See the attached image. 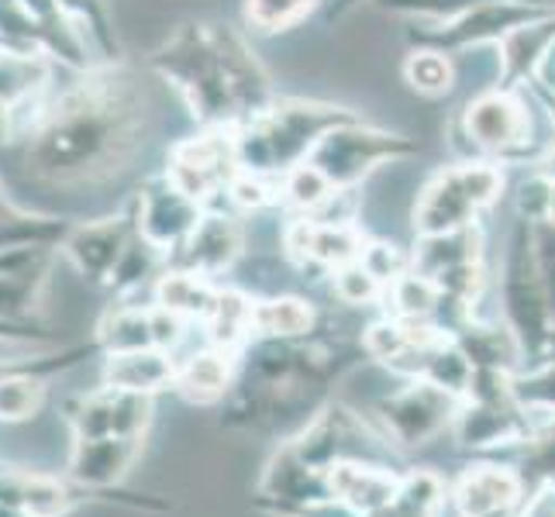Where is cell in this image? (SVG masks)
Here are the masks:
<instances>
[{"mask_svg":"<svg viewBox=\"0 0 555 517\" xmlns=\"http://www.w3.org/2000/svg\"><path fill=\"white\" fill-rule=\"evenodd\" d=\"M400 469L383 466V463H359V458H346L328 469V487L338 504H346L352 514L370 517L379 507H387L397 493Z\"/></svg>","mask_w":555,"mask_h":517,"instance_id":"cell-23","label":"cell"},{"mask_svg":"<svg viewBox=\"0 0 555 517\" xmlns=\"http://www.w3.org/2000/svg\"><path fill=\"white\" fill-rule=\"evenodd\" d=\"M135 235H139V210L131 204V210H125V215L73 224V232L66 235L60 253L73 262V270L83 280L107 286L111 273L118 270L125 248Z\"/></svg>","mask_w":555,"mask_h":517,"instance_id":"cell-15","label":"cell"},{"mask_svg":"<svg viewBox=\"0 0 555 517\" xmlns=\"http://www.w3.org/2000/svg\"><path fill=\"white\" fill-rule=\"evenodd\" d=\"M218 294H221V286H215L210 276L169 266V270L156 280V286H152V303H159L163 311L177 314L183 321L204 324L210 318V311H215Z\"/></svg>","mask_w":555,"mask_h":517,"instance_id":"cell-27","label":"cell"},{"mask_svg":"<svg viewBox=\"0 0 555 517\" xmlns=\"http://www.w3.org/2000/svg\"><path fill=\"white\" fill-rule=\"evenodd\" d=\"M455 338L459 349L466 352V359L473 362V370H490V373H521L528 366V356L521 349L518 335H514L507 324H483L466 318L455 332H449Z\"/></svg>","mask_w":555,"mask_h":517,"instance_id":"cell-25","label":"cell"},{"mask_svg":"<svg viewBox=\"0 0 555 517\" xmlns=\"http://www.w3.org/2000/svg\"><path fill=\"white\" fill-rule=\"evenodd\" d=\"M152 411H156V397L98 387L90 393L69 397L63 417L73 438H107V435L145 438L152 425Z\"/></svg>","mask_w":555,"mask_h":517,"instance_id":"cell-13","label":"cell"},{"mask_svg":"<svg viewBox=\"0 0 555 517\" xmlns=\"http://www.w3.org/2000/svg\"><path fill=\"white\" fill-rule=\"evenodd\" d=\"M38 303H42V286L0 273V321L35 324Z\"/></svg>","mask_w":555,"mask_h":517,"instance_id":"cell-42","label":"cell"},{"mask_svg":"<svg viewBox=\"0 0 555 517\" xmlns=\"http://www.w3.org/2000/svg\"><path fill=\"white\" fill-rule=\"evenodd\" d=\"M459 404L463 400L428 379H408L400 390L379 397L376 425L387 431V438L400 452H414L431 445L438 435L452 431Z\"/></svg>","mask_w":555,"mask_h":517,"instance_id":"cell-9","label":"cell"},{"mask_svg":"<svg viewBox=\"0 0 555 517\" xmlns=\"http://www.w3.org/2000/svg\"><path fill=\"white\" fill-rule=\"evenodd\" d=\"M152 66L173 83L207 128H242L270 107V80L228 25L186 22L152 52Z\"/></svg>","mask_w":555,"mask_h":517,"instance_id":"cell-3","label":"cell"},{"mask_svg":"<svg viewBox=\"0 0 555 517\" xmlns=\"http://www.w3.org/2000/svg\"><path fill=\"white\" fill-rule=\"evenodd\" d=\"M545 359H555V328H552V338H548V352H545Z\"/></svg>","mask_w":555,"mask_h":517,"instance_id":"cell-52","label":"cell"},{"mask_svg":"<svg viewBox=\"0 0 555 517\" xmlns=\"http://www.w3.org/2000/svg\"><path fill=\"white\" fill-rule=\"evenodd\" d=\"M449 504V487L435 469H411L400 473L397 493L387 507L370 517H438Z\"/></svg>","mask_w":555,"mask_h":517,"instance_id":"cell-30","label":"cell"},{"mask_svg":"<svg viewBox=\"0 0 555 517\" xmlns=\"http://www.w3.org/2000/svg\"><path fill=\"white\" fill-rule=\"evenodd\" d=\"M545 224H555V180H552V186H548V204H545V218H542ZM534 224V221H531Z\"/></svg>","mask_w":555,"mask_h":517,"instance_id":"cell-50","label":"cell"},{"mask_svg":"<svg viewBox=\"0 0 555 517\" xmlns=\"http://www.w3.org/2000/svg\"><path fill=\"white\" fill-rule=\"evenodd\" d=\"M149 98L139 76L104 66L38 101L14 128V172L49 194L98 190L135 163L145 145Z\"/></svg>","mask_w":555,"mask_h":517,"instance_id":"cell-1","label":"cell"},{"mask_svg":"<svg viewBox=\"0 0 555 517\" xmlns=\"http://www.w3.org/2000/svg\"><path fill=\"white\" fill-rule=\"evenodd\" d=\"M480 4H493V0H379V8L387 11H404V14H428V17H459ZM525 4H548V0H525Z\"/></svg>","mask_w":555,"mask_h":517,"instance_id":"cell-43","label":"cell"},{"mask_svg":"<svg viewBox=\"0 0 555 517\" xmlns=\"http://www.w3.org/2000/svg\"><path fill=\"white\" fill-rule=\"evenodd\" d=\"M518 473L525 480V493H534L545 483H555V414L534 417V428L518 445Z\"/></svg>","mask_w":555,"mask_h":517,"instance_id":"cell-34","label":"cell"},{"mask_svg":"<svg viewBox=\"0 0 555 517\" xmlns=\"http://www.w3.org/2000/svg\"><path fill=\"white\" fill-rule=\"evenodd\" d=\"M238 152L232 128H207L204 135L183 139L169 148L166 177L173 180L183 194L207 204L210 197L224 194L238 177Z\"/></svg>","mask_w":555,"mask_h":517,"instance_id":"cell-11","label":"cell"},{"mask_svg":"<svg viewBox=\"0 0 555 517\" xmlns=\"http://www.w3.org/2000/svg\"><path fill=\"white\" fill-rule=\"evenodd\" d=\"M359 262L366 266V270L383 283L390 286L397 276H404L411 270V256H404L400 248L387 245V242H366V248H362Z\"/></svg>","mask_w":555,"mask_h":517,"instance_id":"cell-44","label":"cell"},{"mask_svg":"<svg viewBox=\"0 0 555 517\" xmlns=\"http://www.w3.org/2000/svg\"><path fill=\"white\" fill-rule=\"evenodd\" d=\"M518 517H555V483H545L525 496Z\"/></svg>","mask_w":555,"mask_h":517,"instance_id":"cell-46","label":"cell"},{"mask_svg":"<svg viewBox=\"0 0 555 517\" xmlns=\"http://www.w3.org/2000/svg\"><path fill=\"white\" fill-rule=\"evenodd\" d=\"M83 504H121L135 510H169V501L128 490H90L69 476H49L35 469L0 466V510L17 517H66Z\"/></svg>","mask_w":555,"mask_h":517,"instance_id":"cell-6","label":"cell"},{"mask_svg":"<svg viewBox=\"0 0 555 517\" xmlns=\"http://www.w3.org/2000/svg\"><path fill=\"white\" fill-rule=\"evenodd\" d=\"M291 442L311 466L324 473L335 463H346V458L393 466L400 452L379 425H373V421H366L346 404H332V400L297 435H291Z\"/></svg>","mask_w":555,"mask_h":517,"instance_id":"cell-7","label":"cell"},{"mask_svg":"<svg viewBox=\"0 0 555 517\" xmlns=\"http://www.w3.org/2000/svg\"><path fill=\"white\" fill-rule=\"evenodd\" d=\"M332 286H335V297L341 303H352V308H366V303L387 297V286H383L359 259L349 266H338L332 273Z\"/></svg>","mask_w":555,"mask_h":517,"instance_id":"cell-40","label":"cell"},{"mask_svg":"<svg viewBox=\"0 0 555 517\" xmlns=\"http://www.w3.org/2000/svg\"><path fill=\"white\" fill-rule=\"evenodd\" d=\"M366 349L341 338H253L238 356L235 387L224 397V425L276 431L294 421L297 431L328 404L335 383Z\"/></svg>","mask_w":555,"mask_h":517,"instance_id":"cell-2","label":"cell"},{"mask_svg":"<svg viewBox=\"0 0 555 517\" xmlns=\"http://www.w3.org/2000/svg\"><path fill=\"white\" fill-rule=\"evenodd\" d=\"M539 93H542V101H545V107H548V114H552V125H555V93L545 90V87H539Z\"/></svg>","mask_w":555,"mask_h":517,"instance_id":"cell-51","label":"cell"},{"mask_svg":"<svg viewBox=\"0 0 555 517\" xmlns=\"http://www.w3.org/2000/svg\"><path fill=\"white\" fill-rule=\"evenodd\" d=\"M253 303L238 290H224L218 294V303L210 318L204 321V338L207 345H218L228 352H242L248 341H253Z\"/></svg>","mask_w":555,"mask_h":517,"instance_id":"cell-31","label":"cell"},{"mask_svg":"<svg viewBox=\"0 0 555 517\" xmlns=\"http://www.w3.org/2000/svg\"><path fill=\"white\" fill-rule=\"evenodd\" d=\"M14 128H17L14 111L4 101H0V145H11L14 142Z\"/></svg>","mask_w":555,"mask_h":517,"instance_id":"cell-48","label":"cell"},{"mask_svg":"<svg viewBox=\"0 0 555 517\" xmlns=\"http://www.w3.org/2000/svg\"><path fill=\"white\" fill-rule=\"evenodd\" d=\"M534 428V417L514 397L480 400L463 397L459 414L452 421V438L466 452H490V449H518Z\"/></svg>","mask_w":555,"mask_h":517,"instance_id":"cell-14","label":"cell"},{"mask_svg":"<svg viewBox=\"0 0 555 517\" xmlns=\"http://www.w3.org/2000/svg\"><path fill=\"white\" fill-rule=\"evenodd\" d=\"M55 8L83 31L90 49L104 52L107 60H111V52H118V38H114V28H111L107 0H55Z\"/></svg>","mask_w":555,"mask_h":517,"instance_id":"cell-37","label":"cell"},{"mask_svg":"<svg viewBox=\"0 0 555 517\" xmlns=\"http://www.w3.org/2000/svg\"><path fill=\"white\" fill-rule=\"evenodd\" d=\"M404 76L417 93H428V98L452 90V63L438 49L411 52V60L404 63Z\"/></svg>","mask_w":555,"mask_h":517,"instance_id":"cell-39","label":"cell"},{"mask_svg":"<svg viewBox=\"0 0 555 517\" xmlns=\"http://www.w3.org/2000/svg\"><path fill=\"white\" fill-rule=\"evenodd\" d=\"M145 438H73L66 476L73 483L90 487V490H121L128 469L135 466L142 455Z\"/></svg>","mask_w":555,"mask_h":517,"instance_id":"cell-19","label":"cell"},{"mask_svg":"<svg viewBox=\"0 0 555 517\" xmlns=\"http://www.w3.org/2000/svg\"><path fill=\"white\" fill-rule=\"evenodd\" d=\"M346 121H356V114L332 104H308V101L270 104L253 121L235 128L238 169L262 180L286 177L294 166H300L311 156L314 145L332 128Z\"/></svg>","mask_w":555,"mask_h":517,"instance_id":"cell-4","label":"cell"},{"mask_svg":"<svg viewBox=\"0 0 555 517\" xmlns=\"http://www.w3.org/2000/svg\"><path fill=\"white\" fill-rule=\"evenodd\" d=\"M98 349L111 352H135V349H159L156 345V303H118L98 324Z\"/></svg>","mask_w":555,"mask_h":517,"instance_id":"cell-28","label":"cell"},{"mask_svg":"<svg viewBox=\"0 0 555 517\" xmlns=\"http://www.w3.org/2000/svg\"><path fill=\"white\" fill-rule=\"evenodd\" d=\"M555 14V4H525V0H493V4H480L459 17L435 25L428 31H411V42L452 52V49H469L480 42H504L525 25L542 22V17Z\"/></svg>","mask_w":555,"mask_h":517,"instance_id":"cell-12","label":"cell"},{"mask_svg":"<svg viewBox=\"0 0 555 517\" xmlns=\"http://www.w3.org/2000/svg\"><path fill=\"white\" fill-rule=\"evenodd\" d=\"M531 80H539V87H545V90L555 93V42H552L548 52L542 55V63H539V69H534Z\"/></svg>","mask_w":555,"mask_h":517,"instance_id":"cell-47","label":"cell"},{"mask_svg":"<svg viewBox=\"0 0 555 517\" xmlns=\"http://www.w3.org/2000/svg\"><path fill=\"white\" fill-rule=\"evenodd\" d=\"M283 190H286V201H291L294 207H300V210H308V215H314V210H321V207H328L332 197L338 194V190L332 186V180L324 177L318 166H311L308 159L286 172Z\"/></svg>","mask_w":555,"mask_h":517,"instance_id":"cell-38","label":"cell"},{"mask_svg":"<svg viewBox=\"0 0 555 517\" xmlns=\"http://www.w3.org/2000/svg\"><path fill=\"white\" fill-rule=\"evenodd\" d=\"M480 248H483V238L473 224L459 228V232H446V235H417V245L411 253V270L435 280L438 273L455 270V266L480 262Z\"/></svg>","mask_w":555,"mask_h":517,"instance_id":"cell-29","label":"cell"},{"mask_svg":"<svg viewBox=\"0 0 555 517\" xmlns=\"http://www.w3.org/2000/svg\"><path fill=\"white\" fill-rule=\"evenodd\" d=\"M511 393L531 417L555 414V359L531 362L521 373H514Z\"/></svg>","mask_w":555,"mask_h":517,"instance_id":"cell-36","label":"cell"},{"mask_svg":"<svg viewBox=\"0 0 555 517\" xmlns=\"http://www.w3.org/2000/svg\"><path fill=\"white\" fill-rule=\"evenodd\" d=\"M383 300L393 308V318H404V321H435L438 324V311H442V294H438V286L414 270L397 276L387 286V297Z\"/></svg>","mask_w":555,"mask_h":517,"instance_id":"cell-35","label":"cell"},{"mask_svg":"<svg viewBox=\"0 0 555 517\" xmlns=\"http://www.w3.org/2000/svg\"><path fill=\"white\" fill-rule=\"evenodd\" d=\"M242 245V224L232 215H204L190 238L169 256V266L215 280L238 262Z\"/></svg>","mask_w":555,"mask_h":517,"instance_id":"cell-20","label":"cell"},{"mask_svg":"<svg viewBox=\"0 0 555 517\" xmlns=\"http://www.w3.org/2000/svg\"><path fill=\"white\" fill-rule=\"evenodd\" d=\"M548 4H552V0H548Z\"/></svg>","mask_w":555,"mask_h":517,"instance_id":"cell-54","label":"cell"},{"mask_svg":"<svg viewBox=\"0 0 555 517\" xmlns=\"http://www.w3.org/2000/svg\"><path fill=\"white\" fill-rule=\"evenodd\" d=\"M46 376H38L22 366L0 370V421L4 425H22V421L35 417L46 408Z\"/></svg>","mask_w":555,"mask_h":517,"instance_id":"cell-33","label":"cell"},{"mask_svg":"<svg viewBox=\"0 0 555 517\" xmlns=\"http://www.w3.org/2000/svg\"><path fill=\"white\" fill-rule=\"evenodd\" d=\"M362 4V0H335V8H332V22H335V17H346L352 8H359Z\"/></svg>","mask_w":555,"mask_h":517,"instance_id":"cell-49","label":"cell"},{"mask_svg":"<svg viewBox=\"0 0 555 517\" xmlns=\"http://www.w3.org/2000/svg\"><path fill=\"white\" fill-rule=\"evenodd\" d=\"M525 496L518 466L504 463H473L449 487V504L459 517H518Z\"/></svg>","mask_w":555,"mask_h":517,"instance_id":"cell-17","label":"cell"},{"mask_svg":"<svg viewBox=\"0 0 555 517\" xmlns=\"http://www.w3.org/2000/svg\"><path fill=\"white\" fill-rule=\"evenodd\" d=\"M463 121L473 145L490 152H514L528 142V114L514 90H493L469 101Z\"/></svg>","mask_w":555,"mask_h":517,"instance_id":"cell-21","label":"cell"},{"mask_svg":"<svg viewBox=\"0 0 555 517\" xmlns=\"http://www.w3.org/2000/svg\"><path fill=\"white\" fill-rule=\"evenodd\" d=\"M52 80V60L42 49H0V101L14 114L46 101Z\"/></svg>","mask_w":555,"mask_h":517,"instance_id":"cell-26","label":"cell"},{"mask_svg":"<svg viewBox=\"0 0 555 517\" xmlns=\"http://www.w3.org/2000/svg\"><path fill=\"white\" fill-rule=\"evenodd\" d=\"M135 210H139V232L152 245H159L166 256H173L204 218V204L183 194L169 177L149 180L139 190Z\"/></svg>","mask_w":555,"mask_h":517,"instance_id":"cell-16","label":"cell"},{"mask_svg":"<svg viewBox=\"0 0 555 517\" xmlns=\"http://www.w3.org/2000/svg\"><path fill=\"white\" fill-rule=\"evenodd\" d=\"M286 253L300 266H321V270H338L362 256L366 238L356 224L349 221H332V218H314L304 215L291 228H286Z\"/></svg>","mask_w":555,"mask_h":517,"instance_id":"cell-18","label":"cell"},{"mask_svg":"<svg viewBox=\"0 0 555 517\" xmlns=\"http://www.w3.org/2000/svg\"><path fill=\"white\" fill-rule=\"evenodd\" d=\"M238 356L242 352H228L218 345H204V349L190 352L177 359V393L190 404H224V397L235 387V373H238Z\"/></svg>","mask_w":555,"mask_h":517,"instance_id":"cell-22","label":"cell"},{"mask_svg":"<svg viewBox=\"0 0 555 517\" xmlns=\"http://www.w3.org/2000/svg\"><path fill=\"white\" fill-rule=\"evenodd\" d=\"M104 387L156 397L177 387V356L166 349H135L104 356Z\"/></svg>","mask_w":555,"mask_h":517,"instance_id":"cell-24","label":"cell"},{"mask_svg":"<svg viewBox=\"0 0 555 517\" xmlns=\"http://www.w3.org/2000/svg\"><path fill=\"white\" fill-rule=\"evenodd\" d=\"M0 49H4V42H0Z\"/></svg>","mask_w":555,"mask_h":517,"instance_id":"cell-53","label":"cell"},{"mask_svg":"<svg viewBox=\"0 0 555 517\" xmlns=\"http://www.w3.org/2000/svg\"><path fill=\"white\" fill-rule=\"evenodd\" d=\"M318 0H245V14L259 31H280L314 11Z\"/></svg>","mask_w":555,"mask_h":517,"instance_id":"cell-41","label":"cell"},{"mask_svg":"<svg viewBox=\"0 0 555 517\" xmlns=\"http://www.w3.org/2000/svg\"><path fill=\"white\" fill-rule=\"evenodd\" d=\"M318 324V314L300 297H270L253 303V338H304Z\"/></svg>","mask_w":555,"mask_h":517,"instance_id":"cell-32","label":"cell"},{"mask_svg":"<svg viewBox=\"0 0 555 517\" xmlns=\"http://www.w3.org/2000/svg\"><path fill=\"white\" fill-rule=\"evenodd\" d=\"M417 152V142L408 135H393V131H379L356 121H346L332 128L324 135L314 152L308 156L311 166H318L324 177L332 180L335 190H346L352 183H359L373 166L390 163V159H404Z\"/></svg>","mask_w":555,"mask_h":517,"instance_id":"cell-10","label":"cell"},{"mask_svg":"<svg viewBox=\"0 0 555 517\" xmlns=\"http://www.w3.org/2000/svg\"><path fill=\"white\" fill-rule=\"evenodd\" d=\"M531 245H534V266H539V276L548 297V311L555 321V224L534 221L531 224Z\"/></svg>","mask_w":555,"mask_h":517,"instance_id":"cell-45","label":"cell"},{"mask_svg":"<svg viewBox=\"0 0 555 517\" xmlns=\"http://www.w3.org/2000/svg\"><path fill=\"white\" fill-rule=\"evenodd\" d=\"M504 190V172L490 163H463L442 169L425 186L414 207L417 235H446L469 228L480 210H487Z\"/></svg>","mask_w":555,"mask_h":517,"instance_id":"cell-8","label":"cell"},{"mask_svg":"<svg viewBox=\"0 0 555 517\" xmlns=\"http://www.w3.org/2000/svg\"><path fill=\"white\" fill-rule=\"evenodd\" d=\"M501 308H504V324L518 335L521 349L531 362H542L548 352L552 338V311L548 297L534 266V245H531V221L514 224V235L504 256V276H501Z\"/></svg>","mask_w":555,"mask_h":517,"instance_id":"cell-5","label":"cell"}]
</instances>
